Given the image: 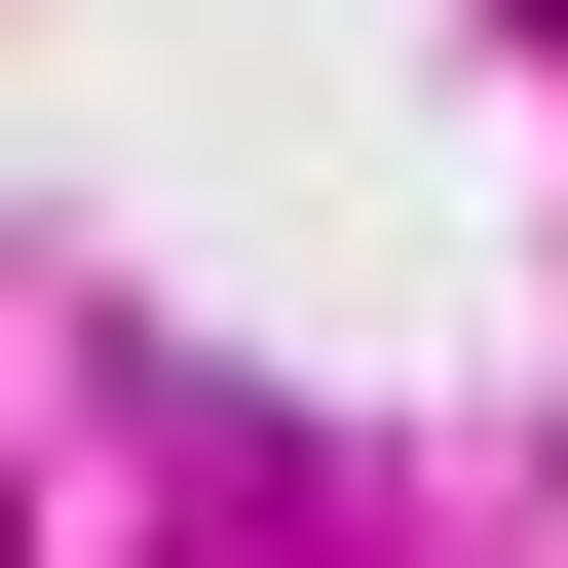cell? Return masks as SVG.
<instances>
[{
	"instance_id": "6da1fadb",
	"label": "cell",
	"mask_w": 568,
	"mask_h": 568,
	"mask_svg": "<svg viewBox=\"0 0 568 568\" xmlns=\"http://www.w3.org/2000/svg\"><path fill=\"white\" fill-rule=\"evenodd\" d=\"M530 39H568V0H530Z\"/></svg>"
}]
</instances>
